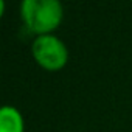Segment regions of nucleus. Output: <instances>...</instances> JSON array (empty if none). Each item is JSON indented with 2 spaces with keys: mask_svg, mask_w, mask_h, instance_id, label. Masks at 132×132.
Here are the masks:
<instances>
[{
  "mask_svg": "<svg viewBox=\"0 0 132 132\" xmlns=\"http://www.w3.org/2000/svg\"><path fill=\"white\" fill-rule=\"evenodd\" d=\"M20 16L30 31L45 36L61 23L62 5L57 0H23Z\"/></svg>",
  "mask_w": 132,
  "mask_h": 132,
  "instance_id": "nucleus-1",
  "label": "nucleus"
},
{
  "mask_svg": "<svg viewBox=\"0 0 132 132\" xmlns=\"http://www.w3.org/2000/svg\"><path fill=\"white\" fill-rule=\"evenodd\" d=\"M33 56L47 70H59L67 62V48L56 36H37L33 42Z\"/></svg>",
  "mask_w": 132,
  "mask_h": 132,
  "instance_id": "nucleus-2",
  "label": "nucleus"
},
{
  "mask_svg": "<svg viewBox=\"0 0 132 132\" xmlns=\"http://www.w3.org/2000/svg\"><path fill=\"white\" fill-rule=\"evenodd\" d=\"M0 132H23V118L20 112L11 106L0 110Z\"/></svg>",
  "mask_w": 132,
  "mask_h": 132,
  "instance_id": "nucleus-3",
  "label": "nucleus"
}]
</instances>
